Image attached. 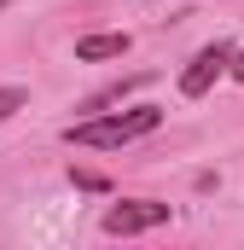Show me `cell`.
I'll list each match as a JSON object with an SVG mask.
<instances>
[{"label":"cell","instance_id":"obj_1","mask_svg":"<svg viewBox=\"0 0 244 250\" xmlns=\"http://www.w3.org/2000/svg\"><path fill=\"white\" fill-rule=\"evenodd\" d=\"M163 123V111L157 105H134V111H122V117H93V123H70V146H93V151H111V146H128V140H145V134H157Z\"/></svg>","mask_w":244,"mask_h":250},{"label":"cell","instance_id":"obj_2","mask_svg":"<svg viewBox=\"0 0 244 250\" xmlns=\"http://www.w3.org/2000/svg\"><path fill=\"white\" fill-rule=\"evenodd\" d=\"M169 221V204H151V198H128V204H111L105 209V233L111 239H134V233H151Z\"/></svg>","mask_w":244,"mask_h":250},{"label":"cell","instance_id":"obj_3","mask_svg":"<svg viewBox=\"0 0 244 250\" xmlns=\"http://www.w3.org/2000/svg\"><path fill=\"white\" fill-rule=\"evenodd\" d=\"M227 70H233V47H227V41H209V47L181 70V93L186 99H203V93L215 87V76H227Z\"/></svg>","mask_w":244,"mask_h":250},{"label":"cell","instance_id":"obj_4","mask_svg":"<svg viewBox=\"0 0 244 250\" xmlns=\"http://www.w3.org/2000/svg\"><path fill=\"white\" fill-rule=\"evenodd\" d=\"M122 53H128V35H87V41H76V59H81V64L122 59Z\"/></svg>","mask_w":244,"mask_h":250},{"label":"cell","instance_id":"obj_5","mask_svg":"<svg viewBox=\"0 0 244 250\" xmlns=\"http://www.w3.org/2000/svg\"><path fill=\"white\" fill-rule=\"evenodd\" d=\"M18 105H23V87H0V123H6Z\"/></svg>","mask_w":244,"mask_h":250},{"label":"cell","instance_id":"obj_6","mask_svg":"<svg viewBox=\"0 0 244 250\" xmlns=\"http://www.w3.org/2000/svg\"><path fill=\"white\" fill-rule=\"evenodd\" d=\"M233 76H239V82H244V53H233Z\"/></svg>","mask_w":244,"mask_h":250}]
</instances>
